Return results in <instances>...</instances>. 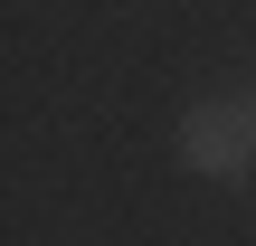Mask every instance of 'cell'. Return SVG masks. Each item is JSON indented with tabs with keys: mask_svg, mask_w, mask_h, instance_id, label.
<instances>
[{
	"mask_svg": "<svg viewBox=\"0 0 256 246\" xmlns=\"http://www.w3.org/2000/svg\"><path fill=\"white\" fill-rule=\"evenodd\" d=\"M238 104H247V114H256V76H247V85H238Z\"/></svg>",
	"mask_w": 256,
	"mask_h": 246,
	"instance_id": "obj_2",
	"label": "cell"
},
{
	"mask_svg": "<svg viewBox=\"0 0 256 246\" xmlns=\"http://www.w3.org/2000/svg\"><path fill=\"white\" fill-rule=\"evenodd\" d=\"M180 171H200V180H238V171H256V114L238 104V95H200L190 114H180Z\"/></svg>",
	"mask_w": 256,
	"mask_h": 246,
	"instance_id": "obj_1",
	"label": "cell"
}]
</instances>
